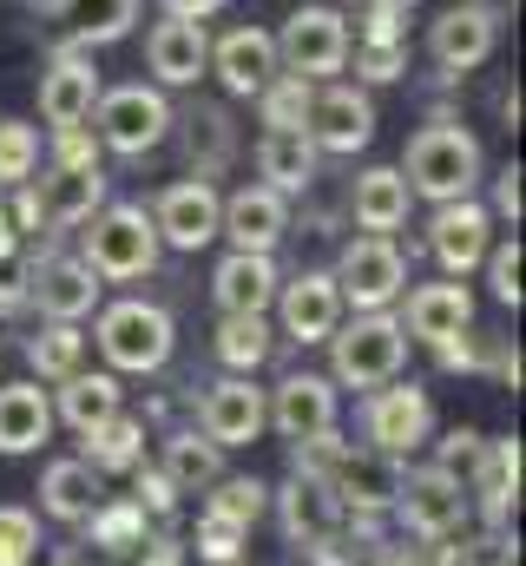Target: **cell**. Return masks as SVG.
<instances>
[{"mask_svg":"<svg viewBox=\"0 0 526 566\" xmlns=\"http://www.w3.org/2000/svg\"><path fill=\"white\" fill-rule=\"evenodd\" d=\"M158 231H151V211L145 205H99L86 218V238H80V258L99 283H132L158 264Z\"/></svg>","mask_w":526,"mask_h":566,"instance_id":"obj_4","label":"cell"},{"mask_svg":"<svg viewBox=\"0 0 526 566\" xmlns=\"http://www.w3.org/2000/svg\"><path fill=\"white\" fill-rule=\"evenodd\" d=\"M487 244H494V218H487V205H474V198L434 205V218H428V258L441 264V277L467 283L474 271H481Z\"/></svg>","mask_w":526,"mask_h":566,"instance_id":"obj_12","label":"cell"},{"mask_svg":"<svg viewBox=\"0 0 526 566\" xmlns=\"http://www.w3.org/2000/svg\"><path fill=\"white\" fill-rule=\"evenodd\" d=\"M211 73L231 99H257L263 86L283 73L276 66V40L263 27H231L224 40H211Z\"/></svg>","mask_w":526,"mask_h":566,"instance_id":"obj_21","label":"cell"},{"mask_svg":"<svg viewBox=\"0 0 526 566\" xmlns=\"http://www.w3.org/2000/svg\"><path fill=\"white\" fill-rule=\"evenodd\" d=\"M218 185L211 178H178V185H165L158 191V205H151V231H158V244H171V251H204L211 238H218Z\"/></svg>","mask_w":526,"mask_h":566,"instance_id":"obj_15","label":"cell"},{"mask_svg":"<svg viewBox=\"0 0 526 566\" xmlns=\"http://www.w3.org/2000/svg\"><path fill=\"white\" fill-rule=\"evenodd\" d=\"M53 20H60V46H113L126 40L132 20H138V0H46Z\"/></svg>","mask_w":526,"mask_h":566,"instance_id":"obj_27","label":"cell"},{"mask_svg":"<svg viewBox=\"0 0 526 566\" xmlns=\"http://www.w3.org/2000/svg\"><path fill=\"white\" fill-rule=\"evenodd\" d=\"M86 448H80V461L93 468V474H132L138 461H145V422L138 416H113V422H99V428H86L80 434Z\"/></svg>","mask_w":526,"mask_h":566,"instance_id":"obj_36","label":"cell"},{"mask_svg":"<svg viewBox=\"0 0 526 566\" xmlns=\"http://www.w3.org/2000/svg\"><path fill=\"white\" fill-rule=\"evenodd\" d=\"M27 363H33V382H66L73 369H86V329L46 323L40 336H27Z\"/></svg>","mask_w":526,"mask_h":566,"instance_id":"obj_38","label":"cell"},{"mask_svg":"<svg viewBox=\"0 0 526 566\" xmlns=\"http://www.w3.org/2000/svg\"><path fill=\"white\" fill-rule=\"evenodd\" d=\"M303 133H309V145H316V151L356 158L362 145L376 139V99H369L362 86H316Z\"/></svg>","mask_w":526,"mask_h":566,"instance_id":"obj_13","label":"cell"},{"mask_svg":"<svg viewBox=\"0 0 526 566\" xmlns=\"http://www.w3.org/2000/svg\"><path fill=\"white\" fill-rule=\"evenodd\" d=\"M132 474H138V494H132V501H138V514H145V521H165V514L178 507V488H171L158 468H145V461H138Z\"/></svg>","mask_w":526,"mask_h":566,"instance_id":"obj_50","label":"cell"},{"mask_svg":"<svg viewBox=\"0 0 526 566\" xmlns=\"http://www.w3.org/2000/svg\"><path fill=\"white\" fill-rule=\"evenodd\" d=\"M66 566H73V560H66Z\"/></svg>","mask_w":526,"mask_h":566,"instance_id":"obj_59","label":"cell"},{"mask_svg":"<svg viewBox=\"0 0 526 566\" xmlns=\"http://www.w3.org/2000/svg\"><path fill=\"white\" fill-rule=\"evenodd\" d=\"M329 494L343 507V521H376V514H394V494H401V461L394 454H376V448H349L329 474Z\"/></svg>","mask_w":526,"mask_h":566,"instance_id":"obj_14","label":"cell"},{"mask_svg":"<svg viewBox=\"0 0 526 566\" xmlns=\"http://www.w3.org/2000/svg\"><path fill=\"white\" fill-rule=\"evenodd\" d=\"M290 231V198L270 191V185H238L224 205H218V238H231V251H276Z\"/></svg>","mask_w":526,"mask_h":566,"instance_id":"obj_18","label":"cell"},{"mask_svg":"<svg viewBox=\"0 0 526 566\" xmlns=\"http://www.w3.org/2000/svg\"><path fill=\"white\" fill-rule=\"evenodd\" d=\"M145 66L158 86H198L211 73V33L204 20H158L145 33Z\"/></svg>","mask_w":526,"mask_h":566,"instance_id":"obj_22","label":"cell"},{"mask_svg":"<svg viewBox=\"0 0 526 566\" xmlns=\"http://www.w3.org/2000/svg\"><path fill=\"white\" fill-rule=\"evenodd\" d=\"M99 501H106V474H93L80 454H66V461H46V474H40V507H46L53 521H66V527H86Z\"/></svg>","mask_w":526,"mask_h":566,"instance_id":"obj_28","label":"cell"},{"mask_svg":"<svg viewBox=\"0 0 526 566\" xmlns=\"http://www.w3.org/2000/svg\"><path fill=\"white\" fill-rule=\"evenodd\" d=\"M99 290H106V283L86 271V258L60 251V258H40V264H33L27 303H40L46 323H86V316L99 310Z\"/></svg>","mask_w":526,"mask_h":566,"instance_id":"obj_19","label":"cell"},{"mask_svg":"<svg viewBox=\"0 0 526 566\" xmlns=\"http://www.w3.org/2000/svg\"><path fill=\"white\" fill-rule=\"evenodd\" d=\"M408 363V336L389 310H356V323H336L329 336V382L336 389H382Z\"/></svg>","mask_w":526,"mask_h":566,"instance_id":"obj_3","label":"cell"},{"mask_svg":"<svg viewBox=\"0 0 526 566\" xmlns=\"http://www.w3.org/2000/svg\"><path fill=\"white\" fill-rule=\"evenodd\" d=\"M362 434H369V448L376 454H414V448H428V434H434V396L421 389V382H382V389H369V409H362Z\"/></svg>","mask_w":526,"mask_h":566,"instance_id":"obj_9","label":"cell"},{"mask_svg":"<svg viewBox=\"0 0 526 566\" xmlns=\"http://www.w3.org/2000/svg\"><path fill=\"white\" fill-rule=\"evenodd\" d=\"M481 264H487V283H494V296L520 310V296H526V290H520V271H526L520 238H507V244H487V258H481Z\"/></svg>","mask_w":526,"mask_h":566,"instance_id":"obj_46","label":"cell"},{"mask_svg":"<svg viewBox=\"0 0 526 566\" xmlns=\"http://www.w3.org/2000/svg\"><path fill=\"white\" fill-rule=\"evenodd\" d=\"M27 283H33L27 244H7V251H0V310H27Z\"/></svg>","mask_w":526,"mask_h":566,"instance_id":"obj_49","label":"cell"},{"mask_svg":"<svg viewBox=\"0 0 526 566\" xmlns=\"http://www.w3.org/2000/svg\"><path fill=\"white\" fill-rule=\"evenodd\" d=\"M336 296H343V310H389L394 296L408 290V258H401V244L382 238V231H362V238H349L343 244V258H336Z\"/></svg>","mask_w":526,"mask_h":566,"instance_id":"obj_6","label":"cell"},{"mask_svg":"<svg viewBox=\"0 0 526 566\" xmlns=\"http://www.w3.org/2000/svg\"><path fill=\"white\" fill-rule=\"evenodd\" d=\"M481 461H487V434H474V428H454V434H441V474H454L461 488L481 474Z\"/></svg>","mask_w":526,"mask_h":566,"instance_id":"obj_45","label":"cell"},{"mask_svg":"<svg viewBox=\"0 0 526 566\" xmlns=\"http://www.w3.org/2000/svg\"><path fill=\"white\" fill-rule=\"evenodd\" d=\"M53 441V396L40 382H0V454H33Z\"/></svg>","mask_w":526,"mask_h":566,"instance_id":"obj_29","label":"cell"},{"mask_svg":"<svg viewBox=\"0 0 526 566\" xmlns=\"http://www.w3.org/2000/svg\"><path fill=\"white\" fill-rule=\"evenodd\" d=\"M309 99H316V86H309V80H296V73H276V80L257 93L263 133H303V119H309Z\"/></svg>","mask_w":526,"mask_h":566,"instance_id":"obj_41","label":"cell"},{"mask_svg":"<svg viewBox=\"0 0 526 566\" xmlns=\"http://www.w3.org/2000/svg\"><path fill=\"white\" fill-rule=\"evenodd\" d=\"M487 218H507V224H520V165H507L501 178H494V211Z\"/></svg>","mask_w":526,"mask_h":566,"instance_id":"obj_52","label":"cell"},{"mask_svg":"<svg viewBox=\"0 0 526 566\" xmlns=\"http://www.w3.org/2000/svg\"><path fill=\"white\" fill-rule=\"evenodd\" d=\"M86 119H93L99 151L145 158L151 145H165V133H171V99H165V86H145V80H132V86H99V99H93Z\"/></svg>","mask_w":526,"mask_h":566,"instance_id":"obj_5","label":"cell"},{"mask_svg":"<svg viewBox=\"0 0 526 566\" xmlns=\"http://www.w3.org/2000/svg\"><path fill=\"white\" fill-rule=\"evenodd\" d=\"M158 474H165L178 494H204V488L224 474V448H218V441H204L198 428H178V434H165Z\"/></svg>","mask_w":526,"mask_h":566,"instance_id":"obj_33","label":"cell"},{"mask_svg":"<svg viewBox=\"0 0 526 566\" xmlns=\"http://www.w3.org/2000/svg\"><path fill=\"white\" fill-rule=\"evenodd\" d=\"M316 145L309 133H263L257 139V171L270 191H283V198H303L309 185H316Z\"/></svg>","mask_w":526,"mask_h":566,"instance_id":"obj_32","label":"cell"},{"mask_svg":"<svg viewBox=\"0 0 526 566\" xmlns=\"http://www.w3.org/2000/svg\"><path fill=\"white\" fill-rule=\"evenodd\" d=\"M467 494H481V514L494 521V527H507V514H514V501H520V441L507 434V441H487V461H481V474L467 481Z\"/></svg>","mask_w":526,"mask_h":566,"instance_id":"obj_34","label":"cell"},{"mask_svg":"<svg viewBox=\"0 0 526 566\" xmlns=\"http://www.w3.org/2000/svg\"><path fill=\"white\" fill-rule=\"evenodd\" d=\"M434 356H441V369H461V376H474V369H487V356H481V336H474V329H461V336H448V343H434Z\"/></svg>","mask_w":526,"mask_h":566,"instance_id":"obj_51","label":"cell"},{"mask_svg":"<svg viewBox=\"0 0 526 566\" xmlns=\"http://www.w3.org/2000/svg\"><path fill=\"white\" fill-rule=\"evenodd\" d=\"M394 514H401V527H408L414 541H454V534L467 527V514H474V494H467L454 474H441V468L428 461V468H401Z\"/></svg>","mask_w":526,"mask_h":566,"instance_id":"obj_8","label":"cell"},{"mask_svg":"<svg viewBox=\"0 0 526 566\" xmlns=\"http://www.w3.org/2000/svg\"><path fill=\"white\" fill-rule=\"evenodd\" d=\"M53 165L66 171H99V139L86 126H53Z\"/></svg>","mask_w":526,"mask_h":566,"instance_id":"obj_48","label":"cell"},{"mask_svg":"<svg viewBox=\"0 0 526 566\" xmlns=\"http://www.w3.org/2000/svg\"><path fill=\"white\" fill-rule=\"evenodd\" d=\"M165 7V20H211L218 7H231V0H158Z\"/></svg>","mask_w":526,"mask_h":566,"instance_id":"obj_55","label":"cell"},{"mask_svg":"<svg viewBox=\"0 0 526 566\" xmlns=\"http://www.w3.org/2000/svg\"><path fill=\"white\" fill-rule=\"evenodd\" d=\"M382 566H401V560H382Z\"/></svg>","mask_w":526,"mask_h":566,"instance_id":"obj_58","label":"cell"},{"mask_svg":"<svg viewBox=\"0 0 526 566\" xmlns=\"http://www.w3.org/2000/svg\"><path fill=\"white\" fill-rule=\"evenodd\" d=\"M93 99H99V66H93V53H86V46H53V60H46V73H40V119H46V133H53V126H86Z\"/></svg>","mask_w":526,"mask_h":566,"instance_id":"obj_16","label":"cell"},{"mask_svg":"<svg viewBox=\"0 0 526 566\" xmlns=\"http://www.w3.org/2000/svg\"><path fill=\"white\" fill-rule=\"evenodd\" d=\"M276 521H283V541H296V547H316V541H329L336 527H343V507H336V494H329V481H309V474H290L276 494Z\"/></svg>","mask_w":526,"mask_h":566,"instance_id":"obj_25","label":"cell"},{"mask_svg":"<svg viewBox=\"0 0 526 566\" xmlns=\"http://www.w3.org/2000/svg\"><path fill=\"white\" fill-rule=\"evenodd\" d=\"M270 323L263 316H224L218 323V363L231 369V376H257L263 363H270Z\"/></svg>","mask_w":526,"mask_h":566,"instance_id":"obj_40","label":"cell"},{"mask_svg":"<svg viewBox=\"0 0 526 566\" xmlns=\"http://www.w3.org/2000/svg\"><path fill=\"white\" fill-rule=\"evenodd\" d=\"M349 53H356V73L369 80V86H389L408 73V40H401V13H369V27H362V40H349Z\"/></svg>","mask_w":526,"mask_h":566,"instance_id":"obj_37","label":"cell"},{"mask_svg":"<svg viewBox=\"0 0 526 566\" xmlns=\"http://www.w3.org/2000/svg\"><path fill=\"white\" fill-rule=\"evenodd\" d=\"M263 416L270 428L296 448V441H316L336 428V382L316 376V369H290L276 389H263Z\"/></svg>","mask_w":526,"mask_h":566,"instance_id":"obj_11","label":"cell"},{"mask_svg":"<svg viewBox=\"0 0 526 566\" xmlns=\"http://www.w3.org/2000/svg\"><path fill=\"white\" fill-rule=\"evenodd\" d=\"M270 416H263V389L251 376H224V382H211L204 389V402H198V434L204 441H218V448H251Z\"/></svg>","mask_w":526,"mask_h":566,"instance_id":"obj_20","label":"cell"},{"mask_svg":"<svg viewBox=\"0 0 526 566\" xmlns=\"http://www.w3.org/2000/svg\"><path fill=\"white\" fill-rule=\"evenodd\" d=\"M138 566H185V541H171V534L145 541V547H138Z\"/></svg>","mask_w":526,"mask_h":566,"instance_id":"obj_54","label":"cell"},{"mask_svg":"<svg viewBox=\"0 0 526 566\" xmlns=\"http://www.w3.org/2000/svg\"><path fill=\"white\" fill-rule=\"evenodd\" d=\"M362 7H369V13H408L414 0H362Z\"/></svg>","mask_w":526,"mask_h":566,"instance_id":"obj_57","label":"cell"},{"mask_svg":"<svg viewBox=\"0 0 526 566\" xmlns=\"http://www.w3.org/2000/svg\"><path fill=\"white\" fill-rule=\"evenodd\" d=\"M40 560V521L27 507H0V566H33Z\"/></svg>","mask_w":526,"mask_h":566,"instance_id":"obj_44","label":"cell"},{"mask_svg":"<svg viewBox=\"0 0 526 566\" xmlns=\"http://www.w3.org/2000/svg\"><path fill=\"white\" fill-rule=\"evenodd\" d=\"M276 323L290 343H329L336 323H343V296H336V277L329 271H296L290 283H276Z\"/></svg>","mask_w":526,"mask_h":566,"instance_id":"obj_17","label":"cell"},{"mask_svg":"<svg viewBox=\"0 0 526 566\" xmlns=\"http://www.w3.org/2000/svg\"><path fill=\"white\" fill-rule=\"evenodd\" d=\"M494 40H501V13L487 0H454L428 27V60L441 73H474V66L494 60Z\"/></svg>","mask_w":526,"mask_h":566,"instance_id":"obj_10","label":"cell"},{"mask_svg":"<svg viewBox=\"0 0 526 566\" xmlns=\"http://www.w3.org/2000/svg\"><path fill=\"white\" fill-rule=\"evenodd\" d=\"M40 171V126L27 119H0V191L27 185Z\"/></svg>","mask_w":526,"mask_h":566,"instance_id":"obj_43","label":"cell"},{"mask_svg":"<svg viewBox=\"0 0 526 566\" xmlns=\"http://www.w3.org/2000/svg\"><path fill=\"white\" fill-rule=\"evenodd\" d=\"M263 507H270V488L251 481V474H218V481H211V501H204V514L224 521V527H238V534L257 527Z\"/></svg>","mask_w":526,"mask_h":566,"instance_id":"obj_39","label":"cell"},{"mask_svg":"<svg viewBox=\"0 0 526 566\" xmlns=\"http://www.w3.org/2000/svg\"><path fill=\"white\" fill-rule=\"evenodd\" d=\"M86 527H93V547H113V554H138V547L151 541V527H145L138 501H99Z\"/></svg>","mask_w":526,"mask_h":566,"instance_id":"obj_42","label":"cell"},{"mask_svg":"<svg viewBox=\"0 0 526 566\" xmlns=\"http://www.w3.org/2000/svg\"><path fill=\"white\" fill-rule=\"evenodd\" d=\"M401 323V336H414V343H448V336H461V329H474V290L461 277L448 283H421V290H408V310L394 316Z\"/></svg>","mask_w":526,"mask_h":566,"instance_id":"obj_23","label":"cell"},{"mask_svg":"<svg viewBox=\"0 0 526 566\" xmlns=\"http://www.w3.org/2000/svg\"><path fill=\"white\" fill-rule=\"evenodd\" d=\"M33 205H40V224H86L99 205H106V171H66L53 165L40 185H33Z\"/></svg>","mask_w":526,"mask_h":566,"instance_id":"obj_30","label":"cell"},{"mask_svg":"<svg viewBox=\"0 0 526 566\" xmlns=\"http://www.w3.org/2000/svg\"><path fill=\"white\" fill-rule=\"evenodd\" d=\"M408 185H401V171L394 165H369L362 178H356V191H349V211H356V224L362 231H382V238H394L401 224H408Z\"/></svg>","mask_w":526,"mask_h":566,"instance_id":"obj_31","label":"cell"},{"mask_svg":"<svg viewBox=\"0 0 526 566\" xmlns=\"http://www.w3.org/2000/svg\"><path fill=\"white\" fill-rule=\"evenodd\" d=\"M119 409H126V389L113 369H73L66 382H53V422H66L73 434L113 422Z\"/></svg>","mask_w":526,"mask_h":566,"instance_id":"obj_26","label":"cell"},{"mask_svg":"<svg viewBox=\"0 0 526 566\" xmlns=\"http://www.w3.org/2000/svg\"><path fill=\"white\" fill-rule=\"evenodd\" d=\"M316 566H356V554H349V527H336L329 541H316V547H303Z\"/></svg>","mask_w":526,"mask_h":566,"instance_id":"obj_53","label":"cell"},{"mask_svg":"<svg viewBox=\"0 0 526 566\" xmlns=\"http://www.w3.org/2000/svg\"><path fill=\"white\" fill-rule=\"evenodd\" d=\"M171 126L185 133V158H191V171H198V178H211V171L238 151V126H231V113H224V106H191L185 119L171 113Z\"/></svg>","mask_w":526,"mask_h":566,"instance_id":"obj_35","label":"cell"},{"mask_svg":"<svg viewBox=\"0 0 526 566\" xmlns=\"http://www.w3.org/2000/svg\"><path fill=\"white\" fill-rule=\"evenodd\" d=\"M93 343H99L113 376H158L171 363V349H178V323H171V310H158L145 296H126V303L99 310Z\"/></svg>","mask_w":526,"mask_h":566,"instance_id":"obj_2","label":"cell"},{"mask_svg":"<svg viewBox=\"0 0 526 566\" xmlns=\"http://www.w3.org/2000/svg\"><path fill=\"white\" fill-rule=\"evenodd\" d=\"M270 40H276V66L309 86L349 66V20L336 7H296L283 20V33H270Z\"/></svg>","mask_w":526,"mask_h":566,"instance_id":"obj_7","label":"cell"},{"mask_svg":"<svg viewBox=\"0 0 526 566\" xmlns=\"http://www.w3.org/2000/svg\"><path fill=\"white\" fill-rule=\"evenodd\" d=\"M244 541L251 534H238V527H224V521H198V560H211V566H238L244 560Z\"/></svg>","mask_w":526,"mask_h":566,"instance_id":"obj_47","label":"cell"},{"mask_svg":"<svg viewBox=\"0 0 526 566\" xmlns=\"http://www.w3.org/2000/svg\"><path fill=\"white\" fill-rule=\"evenodd\" d=\"M276 264L263 251H224V264L211 271V303L218 316H263L276 303Z\"/></svg>","mask_w":526,"mask_h":566,"instance_id":"obj_24","label":"cell"},{"mask_svg":"<svg viewBox=\"0 0 526 566\" xmlns=\"http://www.w3.org/2000/svg\"><path fill=\"white\" fill-rule=\"evenodd\" d=\"M401 185H408V198H428V205H454V198H474V185H481V171H487V158H481V139L467 133V126H454V119H434V126H421L408 151H401Z\"/></svg>","mask_w":526,"mask_h":566,"instance_id":"obj_1","label":"cell"},{"mask_svg":"<svg viewBox=\"0 0 526 566\" xmlns=\"http://www.w3.org/2000/svg\"><path fill=\"white\" fill-rule=\"evenodd\" d=\"M7 244H20V231H13V211H7V191H0V251Z\"/></svg>","mask_w":526,"mask_h":566,"instance_id":"obj_56","label":"cell"}]
</instances>
